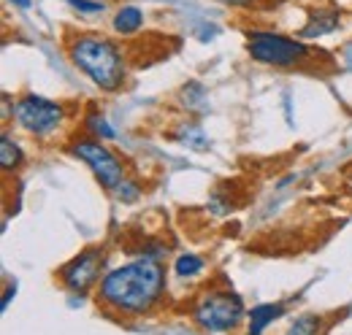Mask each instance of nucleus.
<instances>
[{
  "mask_svg": "<svg viewBox=\"0 0 352 335\" xmlns=\"http://www.w3.org/2000/svg\"><path fill=\"white\" fill-rule=\"evenodd\" d=\"M163 292H166V268L155 257H141L135 262L120 265L109 270L98 284V297L109 308L131 316L155 308Z\"/></svg>",
  "mask_w": 352,
  "mask_h": 335,
  "instance_id": "1",
  "label": "nucleus"
},
{
  "mask_svg": "<svg viewBox=\"0 0 352 335\" xmlns=\"http://www.w3.org/2000/svg\"><path fill=\"white\" fill-rule=\"evenodd\" d=\"M68 60L103 92H117L125 84V57L111 38L98 33H82L68 43Z\"/></svg>",
  "mask_w": 352,
  "mask_h": 335,
  "instance_id": "2",
  "label": "nucleus"
},
{
  "mask_svg": "<svg viewBox=\"0 0 352 335\" xmlns=\"http://www.w3.org/2000/svg\"><path fill=\"white\" fill-rule=\"evenodd\" d=\"M247 51L255 62L271 68H296L309 57V46L301 38H290L271 30H250Z\"/></svg>",
  "mask_w": 352,
  "mask_h": 335,
  "instance_id": "3",
  "label": "nucleus"
},
{
  "mask_svg": "<svg viewBox=\"0 0 352 335\" xmlns=\"http://www.w3.org/2000/svg\"><path fill=\"white\" fill-rule=\"evenodd\" d=\"M192 316L198 327H204L206 333H228L241 325L244 300L230 290H212L195 303Z\"/></svg>",
  "mask_w": 352,
  "mask_h": 335,
  "instance_id": "4",
  "label": "nucleus"
},
{
  "mask_svg": "<svg viewBox=\"0 0 352 335\" xmlns=\"http://www.w3.org/2000/svg\"><path fill=\"white\" fill-rule=\"evenodd\" d=\"M71 154L79 157V160H85L89 165V170L95 173L98 184L103 189H109V192H114L128 178V170L122 165V160L111 149H106L98 138H76L71 143Z\"/></svg>",
  "mask_w": 352,
  "mask_h": 335,
  "instance_id": "5",
  "label": "nucleus"
},
{
  "mask_svg": "<svg viewBox=\"0 0 352 335\" xmlns=\"http://www.w3.org/2000/svg\"><path fill=\"white\" fill-rule=\"evenodd\" d=\"M14 119L19 122L22 130H28L30 135H52L57 127L63 125L65 119V108L49 97H41V95H22L16 100V108H14Z\"/></svg>",
  "mask_w": 352,
  "mask_h": 335,
  "instance_id": "6",
  "label": "nucleus"
},
{
  "mask_svg": "<svg viewBox=\"0 0 352 335\" xmlns=\"http://www.w3.org/2000/svg\"><path fill=\"white\" fill-rule=\"evenodd\" d=\"M103 268H106V251L100 246H89V249L79 251L71 262L63 265L60 279L71 292L85 294L89 292L95 284H100L103 279Z\"/></svg>",
  "mask_w": 352,
  "mask_h": 335,
  "instance_id": "7",
  "label": "nucleus"
},
{
  "mask_svg": "<svg viewBox=\"0 0 352 335\" xmlns=\"http://www.w3.org/2000/svg\"><path fill=\"white\" fill-rule=\"evenodd\" d=\"M339 25H342V14H339V11H333V8H322V11H317V14H311V16H309L307 25H304V27H301V33H298V38H301V41L322 38V36H328V33L339 30Z\"/></svg>",
  "mask_w": 352,
  "mask_h": 335,
  "instance_id": "8",
  "label": "nucleus"
},
{
  "mask_svg": "<svg viewBox=\"0 0 352 335\" xmlns=\"http://www.w3.org/2000/svg\"><path fill=\"white\" fill-rule=\"evenodd\" d=\"M285 316V305L282 303H258L252 305L250 311V327H247V335H263L268 325H274L276 319Z\"/></svg>",
  "mask_w": 352,
  "mask_h": 335,
  "instance_id": "9",
  "label": "nucleus"
},
{
  "mask_svg": "<svg viewBox=\"0 0 352 335\" xmlns=\"http://www.w3.org/2000/svg\"><path fill=\"white\" fill-rule=\"evenodd\" d=\"M111 27H114V33H120V36H133V33H138V30L144 27V11H141L138 5H122V8H117Z\"/></svg>",
  "mask_w": 352,
  "mask_h": 335,
  "instance_id": "10",
  "label": "nucleus"
},
{
  "mask_svg": "<svg viewBox=\"0 0 352 335\" xmlns=\"http://www.w3.org/2000/svg\"><path fill=\"white\" fill-rule=\"evenodd\" d=\"M25 163V152L16 141H11L8 135L0 138V168L8 173V170H16V168Z\"/></svg>",
  "mask_w": 352,
  "mask_h": 335,
  "instance_id": "11",
  "label": "nucleus"
},
{
  "mask_svg": "<svg viewBox=\"0 0 352 335\" xmlns=\"http://www.w3.org/2000/svg\"><path fill=\"white\" fill-rule=\"evenodd\" d=\"M204 270V259L198 254H179L174 259V273L179 279H192Z\"/></svg>",
  "mask_w": 352,
  "mask_h": 335,
  "instance_id": "12",
  "label": "nucleus"
},
{
  "mask_svg": "<svg viewBox=\"0 0 352 335\" xmlns=\"http://www.w3.org/2000/svg\"><path fill=\"white\" fill-rule=\"evenodd\" d=\"M85 127H87L95 138H106V141H114V138H117V130L109 125L98 111H92L87 119H85Z\"/></svg>",
  "mask_w": 352,
  "mask_h": 335,
  "instance_id": "13",
  "label": "nucleus"
},
{
  "mask_svg": "<svg viewBox=\"0 0 352 335\" xmlns=\"http://www.w3.org/2000/svg\"><path fill=\"white\" fill-rule=\"evenodd\" d=\"M320 325H322V319L317 314H304V316H298L290 325V330L285 335H317L320 333Z\"/></svg>",
  "mask_w": 352,
  "mask_h": 335,
  "instance_id": "14",
  "label": "nucleus"
},
{
  "mask_svg": "<svg viewBox=\"0 0 352 335\" xmlns=\"http://www.w3.org/2000/svg\"><path fill=\"white\" fill-rule=\"evenodd\" d=\"M138 195H141V187L131 181V178H125L117 189H114V198L117 200H122V203H133V200H138Z\"/></svg>",
  "mask_w": 352,
  "mask_h": 335,
  "instance_id": "15",
  "label": "nucleus"
},
{
  "mask_svg": "<svg viewBox=\"0 0 352 335\" xmlns=\"http://www.w3.org/2000/svg\"><path fill=\"white\" fill-rule=\"evenodd\" d=\"M179 138H182V143H187V146H192V149H198V152L209 146V138L204 135L201 127H190V132H182Z\"/></svg>",
  "mask_w": 352,
  "mask_h": 335,
  "instance_id": "16",
  "label": "nucleus"
},
{
  "mask_svg": "<svg viewBox=\"0 0 352 335\" xmlns=\"http://www.w3.org/2000/svg\"><path fill=\"white\" fill-rule=\"evenodd\" d=\"M71 8H76L79 14H103L106 11V0H68Z\"/></svg>",
  "mask_w": 352,
  "mask_h": 335,
  "instance_id": "17",
  "label": "nucleus"
},
{
  "mask_svg": "<svg viewBox=\"0 0 352 335\" xmlns=\"http://www.w3.org/2000/svg\"><path fill=\"white\" fill-rule=\"evenodd\" d=\"M14 294H16V284H8V287H6V294H3V303H0V308H3V311L8 308V303H11V297H14Z\"/></svg>",
  "mask_w": 352,
  "mask_h": 335,
  "instance_id": "18",
  "label": "nucleus"
},
{
  "mask_svg": "<svg viewBox=\"0 0 352 335\" xmlns=\"http://www.w3.org/2000/svg\"><path fill=\"white\" fill-rule=\"evenodd\" d=\"M11 5H16V8H22V11H28L30 5H33V0H8Z\"/></svg>",
  "mask_w": 352,
  "mask_h": 335,
  "instance_id": "19",
  "label": "nucleus"
},
{
  "mask_svg": "<svg viewBox=\"0 0 352 335\" xmlns=\"http://www.w3.org/2000/svg\"><path fill=\"white\" fill-rule=\"evenodd\" d=\"M220 3H225V5H252L255 0H220Z\"/></svg>",
  "mask_w": 352,
  "mask_h": 335,
  "instance_id": "20",
  "label": "nucleus"
}]
</instances>
